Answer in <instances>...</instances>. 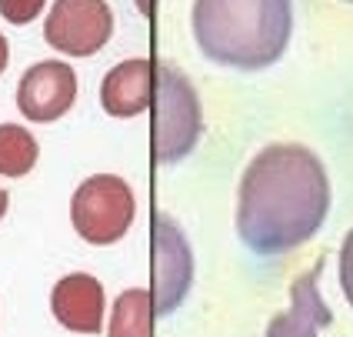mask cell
Segmentation results:
<instances>
[{
    "instance_id": "cell-1",
    "label": "cell",
    "mask_w": 353,
    "mask_h": 337,
    "mask_svg": "<svg viewBox=\"0 0 353 337\" xmlns=\"http://www.w3.org/2000/svg\"><path fill=\"white\" fill-rule=\"evenodd\" d=\"M330 211L323 160L300 144L263 147L243 171L236 231L254 254H283L310 240Z\"/></svg>"
},
{
    "instance_id": "cell-2",
    "label": "cell",
    "mask_w": 353,
    "mask_h": 337,
    "mask_svg": "<svg viewBox=\"0 0 353 337\" xmlns=\"http://www.w3.org/2000/svg\"><path fill=\"white\" fill-rule=\"evenodd\" d=\"M294 10L283 0H200L194 37L210 60L236 70H263L283 57Z\"/></svg>"
},
{
    "instance_id": "cell-3",
    "label": "cell",
    "mask_w": 353,
    "mask_h": 337,
    "mask_svg": "<svg viewBox=\"0 0 353 337\" xmlns=\"http://www.w3.org/2000/svg\"><path fill=\"white\" fill-rule=\"evenodd\" d=\"M200 100L194 84L174 64H157V94H154V151L160 164L183 160L200 140Z\"/></svg>"
},
{
    "instance_id": "cell-4",
    "label": "cell",
    "mask_w": 353,
    "mask_h": 337,
    "mask_svg": "<svg viewBox=\"0 0 353 337\" xmlns=\"http://www.w3.org/2000/svg\"><path fill=\"white\" fill-rule=\"evenodd\" d=\"M137 214V200L134 191L123 177L114 174H97V177H87L74 194L70 204V218L74 227L83 240L90 244H114L120 240Z\"/></svg>"
},
{
    "instance_id": "cell-5",
    "label": "cell",
    "mask_w": 353,
    "mask_h": 337,
    "mask_svg": "<svg viewBox=\"0 0 353 337\" xmlns=\"http://www.w3.org/2000/svg\"><path fill=\"white\" fill-rule=\"evenodd\" d=\"M110 30H114V14L100 0H57L43 23L47 44L70 57L97 54L110 40Z\"/></svg>"
},
{
    "instance_id": "cell-6",
    "label": "cell",
    "mask_w": 353,
    "mask_h": 337,
    "mask_svg": "<svg viewBox=\"0 0 353 337\" xmlns=\"http://www.w3.org/2000/svg\"><path fill=\"white\" fill-rule=\"evenodd\" d=\"M154 311L157 314H174L180 300L187 298L190 280H194V254L187 234L180 231L170 214H157L154 220Z\"/></svg>"
},
{
    "instance_id": "cell-7",
    "label": "cell",
    "mask_w": 353,
    "mask_h": 337,
    "mask_svg": "<svg viewBox=\"0 0 353 337\" xmlns=\"http://www.w3.org/2000/svg\"><path fill=\"white\" fill-rule=\"evenodd\" d=\"M77 100V74L63 60H40L34 64L17 87V107L27 120L50 124L63 117Z\"/></svg>"
},
{
    "instance_id": "cell-8",
    "label": "cell",
    "mask_w": 353,
    "mask_h": 337,
    "mask_svg": "<svg viewBox=\"0 0 353 337\" xmlns=\"http://www.w3.org/2000/svg\"><path fill=\"white\" fill-rule=\"evenodd\" d=\"M157 60H123L100 84V104L110 117H137L154 107Z\"/></svg>"
},
{
    "instance_id": "cell-9",
    "label": "cell",
    "mask_w": 353,
    "mask_h": 337,
    "mask_svg": "<svg viewBox=\"0 0 353 337\" xmlns=\"http://www.w3.org/2000/svg\"><path fill=\"white\" fill-rule=\"evenodd\" d=\"M50 307L63 327L77 334H97L103 324V287L90 274H67L57 280Z\"/></svg>"
},
{
    "instance_id": "cell-10",
    "label": "cell",
    "mask_w": 353,
    "mask_h": 337,
    "mask_svg": "<svg viewBox=\"0 0 353 337\" xmlns=\"http://www.w3.org/2000/svg\"><path fill=\"white\" fill-rule=\"evenodd\" d=\"M320 271L323 264H316L310 274H300L290 291V307L283 314H276L267 327V337H320V331L330 324V307L320 298Z\"/></svg>"
},
{
    "instance_id": "cell-11",
    "label": "cell",
    "mask_w": 353,
    "mask_h": 337,
    "mask_svg": "<svg viewBox=\"0 0 353 337\" xmlns=\"http://www.w3.org/2000/svg\"><path fill=\"white\" fill-rule=\"evenodd\" d=\"M154 294L143 287H130L114 304L107 337H154Z\"/></svg>"
},
{
    "instance_id": "cell-12",
    "label": "cell",
    "mask_w": 353,
    "mask_h": 337,
    "mask_svg": "<svg viewBox=\"0 0 353 337\" xmlns=\"http://www.w3.org/2000/svg\"><path fill=\"white\" fill-rule=\"evenodd\" d=\"M37 164V140L20 124H0V174L23 177Z\"/></svg>"
},
{
    "instance_id": "cell-13",
    "label": "cell",
    "mask_w": 353,
    "mask_h": 337,
    "mask_svg": "<svg viewBox=\"0 0 353 337\" xmlns=\"http://www.w3.org/2000/svg\"><path fill=\"white\" fill-rule=\"evenodd\" d=\"M340 287H343V294H347L353 307V231L347 234L343 247H340Z\"/></svg>"
},
{
    "instance_id": "cell-14",
    "label": "cell",
    "mask_w": 353,
    "mask_h": 337,
    "mask_svg": "<svg viewBox=\"0 0 353 337\" xmlns=\"http://www.w3.org/2000/svg\"><path fill=\"white\" fill-rule=\"evenodd\" d=\"M0 10H3V17L7 20H14V23H23V20H30L34 14H40L43 10V3H10V0H3L0 3Z\"/></svg>"
},
{
    "instance_id": "cell-15",
    "label": "cell",
    "mask_w": 353,
    "mask_h": 337,
    "mask_svg": "<svg viewBox=\"0 0 353 337\" xmlns=\"http://www.w3.org/2000/svg\"><path fill=\"white\" fill-rule=\"evenodd\" d=\"M3 67H7V40L0 34V74H3Z\"/></svg>"
},
{
    "instance_id": "cell-16",
    "label": "cell",
    "mask_w": 353,
    "mask_h": 337,
    "mask_svg": "<svg viewBox=\"0 0 353 337\" xmlns=\"http://www.w3.org/2000/svg\"><path fill=\"white\" fill-rule=\"evenodd\" d=\"M3 214H7V191L0 187V218H3Z\"/></svg>"
}]
</instances>
